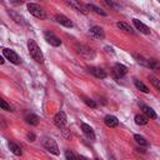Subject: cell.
I'll use <instances>...</instances> for the list:
<instances>
[{"label":"cell","mask_w":160,"mask_h":160,"mask_svg":"<svg viewBox=\"0 0 160 160\" xmlns=\"http://www.w3.org/2000/svg\"><path fill=\"white\" fill-rule=\"evenodd\" d=\"M9 148H10V150H11V152L12 154H15V155H18V156H20L21 154H22V150H21V148L16 144V142H14V141H9Z\"/></svg>","instance_id":"e0dca14e"},{"label":"cell","mask_w":160,"mask_h":160,"mask_svg":"<svg viewBox=\"0 0 160 160\" xmlns=\"http://www.w3.org/2000/svg\"><path fill=\"white\" fill-rule=\"evenodd\" d=\"M106 4H109L110 6H112L115 10H120V6H118V5H116L115 2H112V1H108V0H106Z\"/></svg>","instance_id":"4dcf8cb0"},{"label":"cell","mask_w":160,"mask_h":160,"mask_svg":"<svg viewBox=\"0 0 160 160\" xmlns=\"http://www.w3.org/2000/svg\"><path fill=\"white\" fill-rule=\"evenodd\" d=\"M42 146H44L50 154H52V155H59V154H60L59 148H58L55 140H52L51 138H45V139L42 140Z\"/></svg>","instance_id":"3957f363"},{"label":"cell","mask_w":160,"mask_h":160,"mask_svg":"<svg viewBox=\"0 0 160 160\" xmlns=\"http://www.w3.org/2000/svg\"><path fill=\"white\" fill-rule=\"evenodd\" d=\"M44 38H45L46 42H49L52 46H60L61 45V40L54 32H51V31H45L44 32Z\"/></svg>","instance_id":"5b68a950"},{"label":"cell","mask_w":160,"mask_h":160,"mask_svg":"<svg viewBox=\"0 0 160 160\" xmlns=\"http://www.w3.org/2000/svg\"><path fill=\"white\" fill-rule=\"evenodd\" d=\"M89 72L92 74L95 78H99V79H105L106 78V71L101 68H96V66H90L88 68Z\"/></svg>","instance_id":"9c48e42d"},{"label":"cell","mask_w":160,"mask_h":160,"mask_svg":"<svg viewBox=\"0 0 160 160\" xmlns=\"http://www.w3.org/2000/svg\"><path fill=\"white\" fill-rule=\"evenodd\" d=\"M28 50H29L30 56H31L36 62H40V64L44 62V55H42L40 48H39V45L36 44L35 40H31V39H30V40L28 41Z\"/></svg>","instance_id":"6da1fadb"},{"label":"cell","mask_w":160,"mask_h":160,"mask_svg":"<svg viewBox=\"0 0 160 160\" xmlns=\"http://www.w3.org/2000/svg\"><path fill=\"white\" fill-rule=\"evenodd\" d=\"M118 28L120 29V30H124L125 32H132V29H131V26L130 25H128L126 22H122V21H119L118 24Z\"/></svg>","instance_id":"cb8c5ba5"},{"label":"cell","mask_w":160,"mask_h":160,"mask_svg":"<svg viewBox=\"0 0 160 160\" xmlns=\"http://www.w3.org/2000/svg\"><path fill=\"white\" fill-rule=\"evenodd\" d=\"M140 108H141V110L144 111V115H146L149 119H156V112H155L150 106H148V105H145V104H140Z\"/></svg>","instance_id":"9a60e30c"},{"label":"cell","mask_w":160,"mask_h":160,"mask_svg":"<svg viewBox=\"0 0 160 160\" xmlns=\"http://www.w3.org/2000/svg\"><path fill=\"white\" fill-rule=\"evenodd\" d=\"M134 139H135V141H136L139 145H141V146H148V145H149V142L146 141V139H145L144 136L139 135V134H135V135H134Z\"/></svg>","instance_id":"603a6c76"},{"label":"cell","mask_w":160,"mask_h":160,"mask_svg":"<svg viewBox=\"0 0 160 160\" xmlns=\"http://www.w3.org/2000/svg\"><path fill=\"white\" fill-rule=\"evenodd\" d=\"M84 102L88 105V106H90V108H96V102L94 101V100H91V99H89V98H84Z\"/></svg>","instance_id":"f1b7e54d"},{"label":"cell","mask_w":160,"mask_h":160,"mask_svg":"<svg viewBox=\"0 0 160 160\" xmlns=\"http://www.w3.org/2000/svg\"><path fill=\"white\" fill-rule=\"evenodd\" d=\"M104 122H105V125L109 126V128H116V126L119 125V120H118V118L114 116V115H106L105 119H104Z\"/></svg>","instance_id":"7c38bea8"},{"label":"cell","mask_w":160,"mask_h":160,"mask_svg":"<svg viewBox=\"0 0 160 160\" xmlns=\"http://www.w3.org/2000/svg\"><path fill=\"white\" fill-rule=\"evenodd\" d=\"M96 160H101V159H96Z\"/></svg>","instance_id":"836d02e7"},{"label":"cell","mask_w":160,"mask_h":160,"mask_svg":"<svg viewBox=\"0 0 160 160\" xmlns=\"http://www.w3.org/2000/svg\"><path fill=\"white\" fill-rule=\"evenodd\" d=\"M54 124L58 128H60V129L65 126V124H66V115H65L64 111H59V112L55 114V116H54Z\"/></svg>","instance_id":"52a82bcc"},{"label":"cell","mask_w":160,"mask_h":160,"mask_svg":"<svg viewBox=\"0 0 160 160\" xmlns=\"http://www.w3.org/2000/svg\"><path fill=\"white\" fill-rule=\"evenodd\" d=\"M66 4L70 5L71 8H74L76 11H80V12H82V14H86V12H88V10H86V5H82V4H80L79 1L70 0V1H66Z\"/></svg>","instance_id":"30bf717a"},{"label":"cell","mask_w":160,"mask_h":160,"mask_svg":"<svg viewBox=\"0 0 160 160\" xmlns=\"http://www.w3.org/2000/svg\"><path fill=\"white\" fill-rule=\"evenodd\" d=\"M54 19H55V21H56L58 24H60V25H62V26L72 28V22H71V20H70L69 18H66L65 15H62V14H56V15L54 16Z\"/></svg>","instance_id":"ba28073f"},{"label":"cell","mask_w":160,"mask_h":160,"mask_svg":"<svg viewBox=\"0 0 160 160\" xmlns=\"http://www.w3.org/2000/svg\"><path fill=\"white\" fill-rule=\"evenodd\" d=\"M81 130L84 131V134L88 136V138H90V139H95V134H94V130H92V128L90 126V125H88V124H85V122H82L81 124Z\"/></svg>","instance_id":"2e32d148"},{"label":"cell","mask_w":160,"mask_h":160,"mask_svg":"<svg viewBox=\"0 0 160 160\" xmlns=\"http://www.w3.org/2000/svg\"><path fill=\"white\" fill-rule=\"evenodd\" d=\"M78 52H79V54H81V55H82V56H85V58H94V56H95L94 51H92L90 48L84 46V45H80V46L78 48Z\"/></svg>","instance_id":"5bb4252c"},{"label":"cell","mask_w":160,"mask_h":160,"mask_svg":"<svg viewBox=\"0 0 160 160\" xmlns=\"http://www.w3.org/2000/svg\"><path fill=\"white\" fill-rule=\"evenodd\" d=\"M86 9H88V10H92V11H95L96 14H100V15H102V16L106 15V11H104L102 9H100L99 6H96V5H94V4H86Z\"/></svg>","instance_id":"44dd1931"},{"label":"cell","mask_w":160,"mask_h":160,"mask_svg":"<svg viewBox=\"0 0 160 160\" xmlns=\"http://www.w3.org/2000/svg\"><path fill=\"white\" fill-rule=\"evenodd\" d=\"M26 8H28L29 12H30L31 15H34L35 18H38V19H45V18H46L45 10H44L40 5H38V4H35V2H29V4L26 5Z\"/></svg>","instance_id":"7a4b0ae2"},{"label":"cell","mask_w":160,"mask_h":160,"mask_svg":"<svg viewBox=\"0 0 160 160\" xmlns=\"http://www.w3.org/2000/svg\"><path fill=\"white\" fill-rule=\"evenodd\" d=\"M148 121H149V118L146 115H142V114L135 115V122L138 125H145V124H148Z\"/></svg>","instance_id":"ffe728a7"},{"label":"cell","mask_w":160,"mask_h":160,"mask_svg":"<svg viewBox=\"0 0 160 160\" xmlns=\"http://www.w3.org/2000/svg\"><path fill=\"white\" fill-rule=\"evenodd\" d=\"M2 55L8 59V60H10V62H12V64H20V58H19V55L14 51V50H11V49H8V48H4L2 49Z\"/></svg>","instance_id":"277c9868"},{"label":"cell","mask_w":160,"mask_h":160,"mask_svg":"<svg viewBox=\"0 0 160 160\" xmlns=\"http://www.w3.org/2000/svg\"><path fill=\"white\" fill-rule=\"evenodd\" d=\"M132 22H134V25H135V28L140 31V32H142V34H150V29L145 25V24H142L140 20H138V19H132Z\"/></svg>","instance_id":"4fadbf2b"},{"label":"cell","mask_w":160,"mask_h":160,"mask_svg":"<svg viewBox=\"0 0 160 160\" xmlns=\"http://www.w3.org/2000/svg\"><path fill=\"white\" fill-rule=\"evenodd\" d=\"M0 106L2 110H6V111H12V108L5 101V100H0Z\"/></svg>","instance_id":"83f0119b"},{"label":"cell","mask_w":160,"mask_h":160,"mask_svg":"<svg viewBox=\"0 0 160 160\" xmlns=\"http://www.w3.org/2000/svg\"><path fill=\"white\" fill-rule=\"evenodd\" d=\"M134 84H135V88H136L138 90H140L141 92H144V94H148V92H149V88H148L144 82H141V81H139V80H135Z\"/></svg>","instance_id":"7402d4cb"},{"label":"cell","mask_w":160,"mask_h":160,"mask_svg":"<svg viewBox=\"0 0 160 160\" xmlns=\"http://www.w3.org/2000/svg\"><path fill=\"white\" fill-rule=\"evenodd\" d=\"M146 68H150L151 70H155V71L160 72V62L155 59H148V66Z\"/></svg>","instance_id":"ac0fdd59"},{"label":"cell","mask_w":160,"mask_h":160,"mask_svg":"<svg viewBox=\"0 0 160 160\" xmlns=\"http://www.w3.org/2000/svg\"><path fill=\"white\" fill-rule=\"evenodd\" d=\"M149 80H150V82H151V84L160 91V80H159L158 78H155L154 75H150V76H149Z\"/></svg>","instance_id":"d4e9b609"},{"label":"cell","mask_w":160,"mask_h":160,"mask_svg":"<svg viewBox=\"0 0 160 160\" xmlns=\"http://www.w3.org/2000/svg\"><path fill=\"white\" fill-rule=\"evenodd\" d=\"M0 64H4V58H0Z\"/></svg>","instance_id":"d6a6232c"},{"label":"cell","mask_w":160,"mask_h":160,"mask_svg":"<svg viewBox=\"0 0 160 160\" xmlns=\"http://www.w3.org/2000/svg\"><path fill=\"white\" fill-rule=\"evenodd\" d=\"M126 74V66H124L122 64H115L114 66H112V76L115 78V79H120V78H122L124 75Z\"/></svg>","instance_id":"8992f818"},{"label":"cell","mask_w":160,"mask_h":160,"mask_svg":"<svg viewBox=\"0 0 160 160\" xmlns=\"http://www.w3.org/2000/svg\"><path fill=\"white\" fill-rule=\"evenodd\" d=\"M90 35L92 38H95V39H104L105 38L104 30L100 26H92V28H90Z\"/></svg>","instance_id":"8fae6325"},{"label":"cell","mask_w":160,"mask_h":160,"mask_svg":"<svg viewBox=\"0 0 160 160\" xmlns=\"http://www.w3.org/2000/svg\"><path fill=\"white\" fill-rule=\"evenodd\" d=\"M79 160H88V159H86L85 156H81V155H80V156H79Z\"/></svg>","instance_id":"1f68e13d"},{"label":"cell","mask_w":160,"mask_h":160,"mask_svg":"<svg viewBox=\"0 0 160 160\" xmlns=\"http://www.w3.org/2000/svg\"><path fill=\"white\" fill-rule=\"evenodd\" d=\"M65 158H66V160H79V156H76L71 150L65 151Z\"/></svg>","instance_id":"484cf974"},{"label":"cell","mask_w":160,"mask_h":160,"mask_svg":"<svg viewBox=\"0 0 160 160\" xmlns=\"http://www.w3.org/2000/svg\"><path fill=\"white\" fill-rule=\"evenodd\" d=\"M26 139H28V141H31V142H32V141L36 140V136H35L32 132H29V134L26 135Z\"/></svg>","instance_id":"f546056e"},{"label":"cell","mask_w":160,"mask_h":160,"mask_svg":"<svg viewBox=\"0 0 160 160\" xmlns=\"http://www.w3.org/2000/svg\"><path fill=\"white\" fill-rule=\"evenodd\" d=\"M25 120H26V122H28V124L34 125V126L39 124V118H38L35 114H31V112H30V114H28V115L25 116Z\"/></svg>","instance_id":"d6986e66"},{"label":"cell","mask_w":160,"mask_h":160,"mask_svg":"<svg viewBox=\"0 0 160 160\" xmlns=\"http://www.w3.org/2000/svg\"><path fill=\"white\" fill-rule=\"evenodd\" d=\"M10 15H11V18H12V19H14L16 22H19V24H20V22H21V24L24 22V19H22L20 15H18L15 11H10Z\"/></svg>","instance_id":"4316f807"}]
</instances>
